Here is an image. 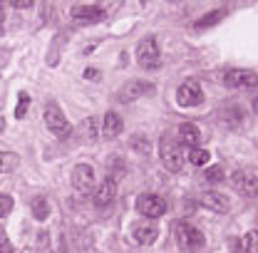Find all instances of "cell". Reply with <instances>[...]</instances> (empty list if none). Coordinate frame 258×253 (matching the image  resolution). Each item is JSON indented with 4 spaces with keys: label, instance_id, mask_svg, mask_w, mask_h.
I'll return each instance as SVG.
<instances>
[{
    "label": "cell",
    "instance_id": "obj_2",
    "mask_svg": "<svg viewBox=\"0 0 258 253\" xmlns=\"http://www.w3.org/2000/svg\"><path fill=\"white\" fill-rule=\"evenodd\" d=\"M137 62L144 70H159L161 67V52L159 45H157V37H144L139 45H137Z\"/></svg>",
    "mask_w": 258,
    "mask_h": 253
},
{
    "label": "cell",
    "instance_id": "obj_12",
    "mask_svg": "<svg viewBox=\"0 0 258 253\" xmlns=\"http://www.w3.org/2000/svg\"><path fill=\"white\" fill-rule=\"evenodd\" d=\"M132 236L137 238V243H142V246H149V243H154L157 241V236H159V226L157 223H152L149 219L147 221H139L132 226Z\"/></svg>",
    "mask_w": 258,
    "mask_h": 253
},
{
    "label": "cell",
    "instance_id": "obj_14",
    "mask_svg": "<svg viewBox=\"0 0 258 253\" xmlns=\"http://www.w3.org/2000/svg\"><path fill=\"white\" fill-rule=\"evenodd\" d=\"M114 196H117V184H114L109 176H107L99 186H95V191H92V199H95L97 206H107V204H112Z\"/></svg>",
    "mask_w": 258,
    "mask_h": 253
},
{
    "label": "cell",
    "instance_id": "obj_10",
    "mask_svg": "<svg viewBox=\"0 0 258 253\" xmlns=\"http://www.w3.org/2000/svg\"><path fill=\"white\" fill-rule=\"evenodd\" d=\"M231 184L233 189L238 191L241 196H248V199H256L258 196V176L251 171H236L231 176Z\"/></svg>",
    "mask_w": 258,
    "mask_h": 253
},
{
    "label": "cell",
    "instance_id": "obj_1",
    "mask_svg": "<svg viewBox=\"0 0 258 253\" xmlns=\"http://www.w3.org/2000/svg\"><path fill=\"white\" fill-rule=\"evenodd\" d=\"M159 157H161V164H164L171 174H179V171L184 169V164H186V152H184V147H181L174 137H169V134H161Z\"/></svg>",
    "mask_w": 258,
    "mask_h": 253
},
{
    "label": "cell",
    "instance_id": "obj_3",
    "mask_svg": "<svg viewBox=\"0 0 258 253\" xmlns=\"http://www.w3.org/2000/svg\"><path fill=\"white\" fill-rule=\"evenodd\" d=\"M174 231H176V241H179V246H181L184 251H201L204 243H206L204 233H201L196 226H191L189 221H179Z\"/></svg>",
    "mask_w": 258,
    "mask_h": 253
},
{
    "label": "cell",
    "instance_id": "obj_26",
    "mask_svg": "<svg viewBox=\"0 0 258 253\" xmlns=\"http://www.w3.org/2000/svg\"><path fill=\"white\" fill-rule=\"evenodd\" d=\"M13 206H15L13 196H10V194H0V219L8 216V214L13 211Z\"/></svg>",
    "mask_w": 258,
    "mask_h": 253
},
{
    "label": "cell",
    "instance_id": "obj_7",
    "mask_svg": "<svg viewBox=\"0 0 258 253\" xmlns=\"http://www.w3.org/2000/svg\"><path fill=\"white\" fill-rule=\"evenodd\" d=\"M176 102L179 107H199L204 102V90L196 80H184L176 90Z\"/></svg>",
    "mask_w": 258,
    "mask_h": 253
},
{
    "label": "cell",
    "instance_id": "obj_9",
    "mask_svg": "<svg viewBox=\"0 0 258 253\" xmlns=\"http://www.w3.org/2000/svg\"><path fill=\"white\" fill-rule=\"evenodd\" d=\"M72 186L80 191V194L95 191V169L90 164H77L72 169Z\"/></svg>",
    "mask_w": 258,
    "mask_h": 253
},
{
    "label": "cell",
    "instance_id": "obj_4",
    "mask_svg": "<svg viewBox=\"0 0 258 253\" xmlns=\"http://www.w3.org/2000/svg\"><path fill=\"white\" fill-rule=\"evenodd\" d=\"M45 124L47 129L55 134V137H60L64 139L72 129H70V122H67V117L62 114V109H60V104L57 102H47V107H45Z\"/></svg>",
    "mask_w": 258,
    "mask_h": 253
},
{
    "label": "cell",
    "instance_id": "obj_20",
    "mask_svg": "<svg viewBox=\"0 0 258 253\" xmlns=\"http://www.w3.org/2000/svg\"><path fill=\"white\" fill-rule=\"evenodd\" d=\"M238 253H258V231H248L238 246Z\"/></svg>",
    "mask_w": 258,
    "mask_h": 253
},
{
    "label": "cell",
    "instance_id": "obj_31",
    "mask_svg": "<svg viewBox=\"0 0 258 253\" xmlns=\"http://www.w3.org/2000/svg\"><path fill=\"white\" fill-rule=\"evenodd\" d=\"M3 20H5V5L0 3V23H3Z\"/></svg>",
    "mask_w": 258,
    "mask_h": 253
},
{
    "label": "cell",
    "instance_id": "obj_19",
    "mask_svg": "<svg viewBox=\"0 0 258 253\" xmlns=\"http://www.w3.org/2000/svg\"><path fill=\"white\" fill-rule=\"evenodd\" d=\"M30 209H32V216H35L37 221H45V219L50 216V206H47V201H45L42 196H37V199H32Z\"/></svg>",
    "mask_w": 258,
    "mask_h": 253
},
{
    "label": "cell",
    "instance_id": "obj_33",
    "mask_svg": "<svg viewBox=\"0 0 258 253\" xmlns=\"http://www.w3.org/2000/svg\"><path fill=\"white\" fill-rule=\"evenodd\" d=\"M3 129H5V122H3V119H0V134H3Z\"/></svg>",
    "mask_w": 258,
    "mask_h": 253
},
{
    "label": "cell",
    "instance_id": "obj_17",
    "mask_svg": "<svg viewBox=\"0 0 258 253\" xmlns=\"http://www.w3.org/2000/svg\"><path fill=\"white\" fill-rule=\"evenodd\" d=\"M226 15H228V8H216L214 13H209V15H204V18H199L196 23H194V28L196 30H204V28H211V25H216V23H221Z\"/></svg>",
    "mask_w": 258,
    "mask_h": 253
},
{
    "label": "cell",
    "instance_id": "obj_5",
    "mask_svg": "<svg viewBox=\"0 0 258 253\" xmlns=\"http://www.w3.org/2000/svg\"><path fill=\"white\" fill-rule=\"evenodd\" d=\"M137 211L144 216V219H159L166 214V201L157 196V194H139L137 196Z\"/></svg>",
    "mask_w": 258,
    "mask_h": 253
},
{
    "label": "cell",
    "instance_id": "obj_13",
    "mask_svg": "<svg viewBox=\"0 0 258 253\" xmlns=\"http://www.w3.org/2000/svg\"><path fill=\"white\" fill-rule=\"evenodd\" d=\"M199 201H201V206H206V209H211V211H216V214H226V211L231 209L228 199H226L224 194H219V191H204Z\"/></svg>",
    "mask_w": 258,
    "mask_h": 253
},
{
    "label": "cell",
    "instance_id": "obj_27",
    "mask_svg": "<svg viewBox=\"0 0 258 253\" xmlns=\"http://www.w3.org/2000/svg\"><path fill=\"white\" fill-rule=\"evenodd\" d=\"M13 251V246H10V241H8V233L3 231V226H0V253H10Z\"/></svg>",
    "mask_w": 258,
    "mask_h": 253
},
{
    "label": "cell",
    "instance_id": "obj_32",
    "mask_svg": "<svg viewBox=\"0 0 258 253\" xmlns=\"http://www.w3.org/2000/svg\"><path fill=\"white\" fill-rule=\"evenodd\" d=\"M253 112H258V97L253 99Z\"/></svg>",
    "mask_w": 258,
    "mask_h": 253
},
{
    "label": "cell",
    "instance_id": "obj_8",
    "mask_svg": "<svg viewBox=\"0 0 258 253\" xmlns=\"http://www.w3.org/2000/svg\"><path fill=\"white\" fill-rule=\"evenodd\" d=\"M224 85L228 90H246V87H256L258 75L253 70H228L224 75Z\"/></svg>",
    "mask_w": 258,
    "mask_h": 253
},
{
    "label": "cell",
    "instance_id": "obj_15",
    "mask_svg": "<svg viewBox=\"0 0 258 253\" xmlns=\"http://www.w3.org/2000/svg\"><path fill=\"white\" fill-rule=\"evenodd\" d=\"M199 142H201V132H199V126L196 124L184 122V124L179 126V144H181V147L196 149V147H199Z\"/></svg>",
    "mask_w": 258,
    "mask_h": 253
},
{
    "label": "cell",
    "instance_id": "obj_30",
    "mask_svg": "<svg viewBox=\"0 0 258 253\" xmlns=\"http://www.w3.org/2000/svg\"><path fill=\"white\" fill-rule=\"evenodd\" d=\"M85 77H87V80H97V77H99L97 67H87V70H85Z\"/></svg>",
    "mask_w": 258,
    "mask_h": 253
},
{
    "label": "cell",
    "instance_id": "obj_11",
    "mask_svg": "<svg viewBox=\"0 0 258 253\" xmlns=\"http://www.w3.org/2000/svg\"><path fill=\"white\" fill-rule=\"evenodd\" d=\"M154 90H157V87H154L152 82H144V80H132V82H127V85L122 87L119 99H122V102H134V99H139V97L152 95Z\"/></svg>",
    "mask_w": 258,
    "mask_h": 253
},
{
    "label": "cell",
    "instance_id": "obj_21",
    "mask_svg": "<svg viewBox=\"0 0 258 253\" xmlns=\"http://www.w3.org/2000/svg\"><path fill=\"white\" fill-rule=\"evenodd\" d=\"M80 129H82V139H85V142H92V139L97 137V119H95V117L85 119Z\"/></svg>",
    "mask_w": 258,
    "mask_h": 253
},
{
    "label": "cell",
    "instance_id": "obj_16",
    "mask_svg": "<svg viewBox=\"0 0 258 253\" xmlns=\"http://www.w3.org/2000/svg\"><path fill=\"white\" fill-rule=\"evenodd\" d=\"M122 129H124V122H122V117L117 112H107L104 114V129H102V134L107 139H117L122 134Z\"/></svg>",
    "mask_w": 258,
    "mask_h": 253
},
{
    "label": "cell",
    "instance_id": "obj_18",
    "mask_svg": "<svg viewBox=\"0 0 258 253\" xmlns=\"http://www.w3.org/2000/svg\"><path fill=\"white\" fill-rule=\"evenodd\" d=\"M20 166V157L13 154V152H0V174H8V171H15Z\"/></svg>",
    "mask_w": 258,
    "mask_h": 253
},
{
    "label": "cell",
    "instance_id": "obj_25",
    "mask_svg": "<svg viewBox=\"0 0 258 253\" xmlns=\"http://www.w3.org/2000/svg\"><path fill=\"white\" fill-rule=\"evenodd\" d=\"M221 119L228 122V124H238V122H241V112H238V107H226L224 112H221Z\"/></svg>",
    "mask_w": 258,
    "mask_h": 253
},
{
    "label": "cell",
    "instance_id": "obj_23",
    "mask_svg": "<svg viewBox=\"0 0 258 253\" xmlns=\"http://www.w3.org/2000/svg\"><path fill=\"white\" fill-rule=\"evenodd\" d=\"M204 179H206V181H211V184H219V181H224L226 179V174H224V169H221V166H209V169L204 171Z\"/></svg>",
    "mask_w": 258,
    "mask_h": 253
},
{
    "label": "cell",
    "instance_id": "obj_22",
    "mask_svg": "<svg viewBox=\"0 0 258 253\" xmlns=\"http://www.w3.org/2000/svg\"><path fill=\"white\" fill-rule=\"evenodd\" d=\"M189 161H191L194 166L209 164V149H189Z\"/></svg>",
    "mask_w": 258,
    "mask_h": 253
},
{
    "label": "cell",
    "instance_id": "obj_29",
    "mask_svg": "<svg viewBox=\"0 0 258 253\" xmlns=\"http://www.w3.org/2000/svg\"><path fill=\"white\" fill-rule=\"evenodd\" d=\"M10 8H20V10H25V8H32V0H10Z\"/></svg>",
    "mask_w": 258,
    "mask_h": 253
},
{
    "label": "cell",
    "instance_id": "obj_6",
    "mask_svg": "<svg viewBox=\"0 0 258 253\" xmlns=\"http://www.w3.org/2000/svg\"><path fill=\"white\" fill-rule=\"evenodd\" d=\"M104 15H107V10H104V5H99V3L72 5V8H70V18H72L75 23H80V25H87V23H99V20H104Z\"/></svg>",
    "mask_w": 258,
    "mask_h": 253
},
{
    "label": "cell",
    "instance_id": "obj_24",
    "mask_svg": "<svg viewBox=\"0 0 258 253\" xmlns=\"http://www.w3.org/2000/svg\"><path fill=\"white\" fill-rule=\"evenodd\" d=\"M28 107H30V95H28V92H20V97H18V107H15V117L23 119V117L28 114Z\"/></svg>",
    "mask_w": 258,
    "mask_h": 253
},
{
    "label": "cell",
    "instance_id": "obj_28",
    "mask_svg": "<svg viewBox=\"0 0 258 253\" xmlns=\"http://www.w3.org/2000/svg\"><path fill=\"white\" fill-rule=\"evenodd\" d=\"M132 147H137V152H142V154L149 152V144H147L142 137H134V139H132Z\"/></svg>",
    "mask_w": 258,
    "mask_h": 253
}]
</instances>
